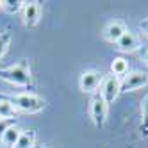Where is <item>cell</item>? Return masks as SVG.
I'll return each mask as SVG.
<instances>
[{
    "instance_id": "9a60e30c",
    "label": "cell",
    "mask_w": 148,
    "mask_h": 148,
    "mask_svg": "<svg viewBox=\"0 0 148 148\" xmlns=\"http://www.w3.org/2000/svg\"><path fill=\"white\" fill-rule=\"evenodd\" d=\"M139 130L143 137H148V95L141 102V123H139Z\"/></svg>"
},
{
    "instance_id": "2e32d148",
    "label": "cell",
    "mask_w": 148,
    "mask_h": 148,
    "mask_svg": "<svg viewBox=\"0 0 148 148\" xmlns=\"http://www.w3.org/2000/svg\"><path fill=\"white\" fill-rule=\"evenodd\" d=\"M9 45H11V32H9V30H4V32H0V61H2V57L5 56Z\"/></svg>"
},
{
    "instance_id": "8992f818",
    "label": "cell",
    "mask_w": 148,
    "mask_h": 148,
    "mask_svg": "<svg viewBox=\"0 0 148 148\" xmlns=\"http://www.w3.org/2000/svg\"><path fill=\"white\" fill-rule=\"evenodd\" d=\"M148 86V73L134 70L129 71L127 75L121 79V93H129V91H136Z\"/></svg>"
},
{
    "instance_id": "4fadbf2b",
    "label": "cell",
    "mask_w": 148,
    "mask_h": 148,
    "mask_svg": "<svg viewBox=\"0 0 148 148\" xmlns=\"http://www.w3.org/2000/svg\"><path fill=\"white\" fill-rule=\"evenodd\" d=\"M111 73L118 79H123L127 73H129V62L123 57H114L111 62Z\"/></svg>"
},
{
    "instance_id": "7a4b0ae2",
    "label": "cell",
    "mask_w": 148,
    "mask_h": 148,
    "mask_svg": "<svg viewBox=\"0 0 148 148\" xmlns=\"http://www.w3.org/2000/svg\"><path fill=\"white\" fill-rule=\"evenodd\" d=\"M11 102L14 103L18 112L25 114H38L45 109V100L34 93H18L11 98Z\"/></svg>"
},
{
    "instance_id": "52a82bcc",
    "label": "cell",
    "mask_w": 148,
    "mask_h": 148,
    "mask_svg": "<svg viewBox=\"0 0 148 148\" xmlns=\"http://www.w3.org/2000/svg\"><path fill=\"white\" fill-rule=\"evenodd\" d=\"M41 18V4L39 2H25L23 5V25L34 29Z\"/></svg>"
},
{
    "instance_id": "5bb4252c",
    "label": "cell",
    "mask_w": 148,
    "mask_h": 148,
    "mask_svg": "<svg viewBox=\"0 0 148 148\" xmlns=\"http://www.w3.org/2000/svg\"><path fill=\"white\" fill-rule=\"evenodd\" d=\"M23 5H25L23 0H4V2H0V9H4L9 14H16L23 11Z\"/></svg>"
},
{
    "instance_id": "5b68a950",
    "label": "cell",
    "mask_w": 148,
    "mask_h": 148,
    "mask_svg": "<svg viewBox=\"0 0 148 148\" xmlns=\"http://www.w3.org/2000/svg\"><path fill=\"white\" fill-rule=\"evenodd\" d=\"M102 80L103 75L98 70H86L80 73V79H79V88L82 93H97L102 86Z\"/></svg>"
},
{
    "instance_id": "9c48e42d",
    "label": "cell",
    "mask_w": 148,
    "mask_h": 148,
    "mask_svg": "<svg viewBox=\"0 0 148 148\" xmlns=\"http://www.w3.org/2000/svg\"><path fill=\"white\" fill-rule=\"evenodd\" d=\"M141 47V41L139 38H137L134 32H127L118 39V43H116V48H118L120 52H123V54H130V52H136L137 48Z\"/></svg>"
},
{
    "instance_id": "e0dca14e",
    "label": "cell",
    "mask_w": 148,
    "mask_h": 148,
    "mask_svg": "<svg viewBox=\"0 0 148 148\" xmlns=\"http://www.w3.org/2000/svg\"><path fill=\"white\" fill-rule=\"evenodd\" d=\"M11 127V121H7V120H0V141H2V137L5 134V130Z\"/></svg>"
},
{
    "instance_id": "277c9868",
    "label": "cell",
    "mask_w": 148,
    "mask_h": 148,
    "mask_svg": "<svg viewBox=\"0 0 148 148\" xmlns=\"http://www.w3.org/2000/svg\"><path fill=\"white\" fill-rule=\"evenodd\" d=\"M121 95V79L114 77L112 73L105 75L103 80H102V86H100V97L109 103H112L116 98Z\"/></svg>"
},
{
    "instance_id": "ac0fdd59",
    "label": "cell",
    "mask_w": 148,
    "mask_h": 148,
    "mask_svg": "<svg viewBox=\"0 0 148 148\" xmlns=\"http://www.w3.org/2000/svg\"><path fill=\"white\" fill-rule=\"evenodd\" d=\"M139 29L143 30V32H145L146 36H148V18H146V20H143V22L139 23Z\"/></svg>"
},
{
    "instance_id": "8fae6325",
    "label": "cell",
    "mask_w": 148,
    "mask_h": 148,
    "mask_svg": "<svg viewBox=\"0 0 148 148\" xmlns=\"http://www.w3.org/2000/svg\"><path fill=\"white\" fill-rule=\"evenodd\" d=\"M34 146H36V130L34 129L22 130L20 139H18L14 148H34Z\"/></svg>"
},
{
    "instance_id": "3957f363",
    "label": "cell",
    "mask_w": 148,
    "mask_h": 148,
    "mask_svg": "<svg viewBox=\"0 0 148 148\" xmlns=\"http://www.w3.org/2000/svg\"><path fill=\"white\" fill-rule=\"evenodd\" d=\"M107 112H109V105L100 95H97L89 105V118L93 121V125L97 129H103L105 123H107Z\"/></svg>"
},
{
    "instance_id": "ba28073f",
    "label": "cell",
    "mask_w": 148,
    "mask_h": 148,
    "mask_svg": "<svg viewBox=\"0 0 148 148\" xmlns=\"http://www.w3.org/2000/svg\"><path fill=\"white\" fill-rule=\"evenodd\" d=\"M127 32V27L123 22H118V20H114V22L107 23L103 29V39L109 41V43H118V39Z\"/></svg>"
},
{
    "instance_id": "30bf717a",
    "label": "cell",
    "mask_w": 148,
    "mask_h": 148,
    "mask_svg": "<svg viewBox=\"0 0 148 148\" xmlns=\"http://www.w3.org/2000/svg\"><path fill=\"white\" fill-rule=\"evenodd\" d=\"M18 116V109L14 107V103L7 98H0V120L11 121Z\"/></svg>"
},
{
    "instance_id": "6da1fadb",
    "label": "cell",
    "mask_w": 148,
    "mask_h": 148,
    "mask_svg": "<svg viewBox=\"0 0 148 148\" xmlns=\"http://www.w3.org/2000/svg\"><path fill=\"white\" fill-rule=\"evenodd\" d=\"M0 79L9 82V84H14V86H20V88H29L32 84V75H30L29 62L23 59L9 68H0Z\"/></svg>"
},
{
    "instance_id": "7c38bea8",
    "label": "cell",
    "mask_w": 148,
    "mask_h": 148,
    "mask_svg": "<svg viewBox=\"0 0 148 148\" xmlns=\"http://www.w3.org/2000/svg\"><path fill=\"white\" fill-rule=\"evenodd\" d=\"M20 134H22V130H20L16 125H11L5 130V134H4V137H2V141H0V143H2L4 146H7V148H14L16 143H18V139H20Z\"/></svg>"
},
{
    "instance_id": "d6986e66",
    "label": "cell",
    "mask_w": 148,
    "mask_h": 148,
    "mask_svg": "<svg viewBox=\"0 0 148 148\" xmlns=\"http://www.w3.org/2000/svg\"><path fill=\"white\" fill-rule=\"evenodd\" d=\"M143 61H145L146 64H148V48H146V50L143 52Z\"/></svg>"
}]
</instances>
